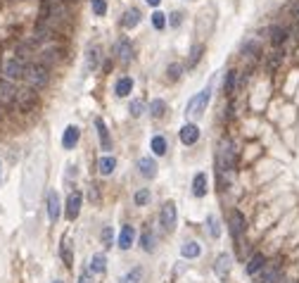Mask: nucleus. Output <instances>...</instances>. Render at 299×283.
Returning a JSON list of instances; mask_svg holds the SVG:
<instances>
[{"label":"nucleus","instance_id":"obj_7","mask_svg":"<svg viewBox=\"0 0 299 283\" xmlns=\"http://www.w3.org/2000/svg\"><path fill=\"white\" fill-rule=\"evenodd\" d=\"M17 105L22 107V112H31V109L38 105V95L33 88H24V91H17Z\"/></svg>","mask_w":299,"mask_h":283},{"label":"nucleus","instance_id":"obj_3","mask_svg":"<svg viewBox=\"0 0 299 283\" xmlns=\"http://www.w3.org/2000/svg\"><path fill=\"white\" fill-rule=\"evenodd\" d=\"M176 221H178V212H176V202L166 200L162 205V212H159V224H162L164 231H171L176 229Z\"/></svg>","mask_w":299,"mask_h":283},{"label":"nucleus","instance_id":"obj_26","mask_svg":"<svg viewBox=\"0 0 299 283\" xmlns=\"http://www.w3.org/2000/svg\"><path fill=\"white\" fill-rule=\"evenodd\" d=\"M150 150H152L157 157L166 155V150H169V143H166V138H164V136H152V141H150Z\"/></svg>","mask_w":299,"mask_h":283},{"label":"nucleus","instance_id":"obj_34","mask_svg":"<svg viewBox=\"0 0 299 283\" xmlns=\"http://www.w3.org/2000/svg\"><path fill=\"white\" fill-rule=\"evenodd\" d=\"M202 53H204V45L202 43H195L190 48V60H188V69H192L200 60H202Z\"/></svg>","mask_w":299,"mask_h":283},{"label":"nucleus","instance_id":"obj_20","mask_svg":"<svg viewBox=\"0 0 299 283\" xmlns=\"http://www.w3.org/2000/svg\"><path fill=\"white\" fill-rule=\"evenodd\" d=\"M131 91H133V79H131V76L117 79V83H114V95H117V98H128Z\"/></svg>","mask_w":299,"mask_h":283},{"label":"nucleus","instance_id":"obj_51","mask_svg":"<svg viewBox=\"0 0 299 283\" xmlns=\"http://www.w3.org/2000/svg\"><path fill=\"white\" fill-rule=\"evenodd\" d=\"M287 283H295V281H287Z\"/></svg>","mask_w":299,"mask_h":283},{"label":"nucleus","instance_id":"obj_46","mask_svg":"<svg viewBox=\"0 0 299 283\" xmlns=\"http://www.w3.org/2000/svg\"><path fill=\"white\" fill-rule=\"evenodd\" d=\"M145 2H148V5H152V7H157V5H159L162 0H145Z\"/></svg>","mask_w":299,"mask_h":283},{"label":"nucleus","instance_id":"obj_42","mask_svg":"<svg viewBox=\"0 0 299 283\" xmlns=\"http://www.w3.org/2000/svg\"><path fill=\"white\" fill-rule=\"evenodd\" d=\"M166 24L171 29H178L180 24H183V12H171L169 14V19H166Z\"/></svg>","mask_w":299,"mask_h":283},{"label":"nucleus","instance_id":"obj_23","mask_svg":"<svg viewBox=\"0 0 299 283\" xmlns=\"http://www.w3.org/2000/svg\"><path fill=\"white\" fill-rule=\"evenodd\" d=\"M180 255L185 257V259H197V257L202 255V248H200V243L188 241V243L180 245Z\"/></svg>","mask_w":299,"mask_h":283},{"label":"nucleus","instance_id":"obj_29","mask_svg":"<svg viewBox=\"0 0 299 283\" xmlns=\"http://www.w3.org/2000/svg\"><path fill=\"white\" fill-rule=\"evenodd\" d=\"M148 112H150V117H152V119H162L164 112H166V103H164L162 98H154V100L150 103Z\"/></svg>","mask_w":299,"mask_h":283},{"label":"nucleus","instance_id":"obj_12","mask_svg":"<svg viewBox=\"0 0 299 283\" xmlns=\"http://www.w3.org/2000/svg\"><path fill=\"white\" fill-rule=\"evenodd\" d=\"M17 103V88L12 81L0 79V105H12Z\"/></svg>","mask_w":299,"mask_h":283},{"label":"nucleus","instance_id":"obj_43","mask_svg":"<svg viewBox=\"0 0 299 283\" xmlns=\"http://www.w3.org/2000/svg\"><path fill=\"white\" fill-rule=\"evenodd\" d=\"M79 283H93V271H90V269H83L81 276H79Z\"/></svg>","mask_w":299,"mask_h":283},{"label":"nucleus","instance_id":"obj_28","mask_svg":"<svg viewBox=\"0 0 299 283\" xmlns=\"http://www.w3.org/2000/svg\"><path fill=\"white\" fill-rule=\"evenodd\" d=\"M90 271L93 274H105L107 271V257L102 255V252H95V255L90 257Z\"/></svg>","mask_w":299,"mask_h":283},{"label":"nucleus","instance_id":"obj_19","mask_svg":"<svg viewBox=\"0 0 299 283\" xmlns=\"http://www.w3.org/2000/svg\"><path fill=\"white\" fill-rule=\"evenodd\" d=\"M136 241V226H131V224H126L119 233V248L121 250H131V245Z\"/></svg>","mask_w":299,"mask_h":283},{"label":"nucleus","instance_id":"obj_36","mask_svg":"<svg viewBox=\"0 0 299 283\" xmlns=\"http://www.w3.org/2000/svg\"><path fill=\"white\" fill-rule=\"evenodd\" d=\"M235 76H238L235 69L226 71V81H223V93L226 95H233V91H235Z\"/></svg>","mask_w":299,"mask_h":283},{"label":"nucleus","instance_id":"obj_39","mask_svg":"<svg viewBox=\"0 0 299 283\" xmlns=\"http://www.w3.org/2000/svg\"><path fill=\"white\" fill-rule=\"evenodd\" d=\"M150 188H140V190H136V195H133V202H136L138 207H143V205H148L150 202Z\"/></svg>","mask_w":299,"mask_h":283},{"label":"nucleus","instance_id":"obj_16","mask_svg":"<svg viewBox=\"0 0 299 283\" xmlns=\"http://www.w3.org/2000/svg\"><path fill=\"white\" fill-rule=\"evenodd\" d=\"M231 267H233V257L228 255V252H221V255L216 257V262H214V271H216L218 279H226L228 271H231Z\"/></svg>","mask_w":299,"mask_h":283},{"label":"nucleus","instance_id":"obj_1","mask_svg":"<svg viewBox=\"0 0 299 283\" xmlns=\"http://www.w3.org/2000/svg\"><path fill=\"white\" fill-rule=\"evenodd\" d=\"M24 79H27L29 88H33V91H38V88H45V86H48V81H50V69L43 67L41 62H36V65L27 67V74H24Z\"/></svg>","mask_w":299,"mask_h":283},{"label":"nucleus","instance_id":"obj_48","mask_svg":"<svg viewBox=\"0 0 299 283\" xmlns=\"http://www.w3.org/2000/svg\"><path fill=\"white\" fill-rule=\"evenodd\" d=\"M295 17H297V22H299V7H297V12H295Z\"/></svg>","mask_w":299,"mask_h":283},{"label":"nucleus","instance_id":"obj_22","mask_svg":"<svg viewBox=\"0 0 299 283\" xmlns=\"http://www.w3.org/2000/svg\"><path fill=\"white\" fill-rule=\"evenodd\" d=\"M264 264H266V257L261 255V252H257V255H252V257H249V262H247L245 271L249 274V276H257L259 271L264 269Z\"/></svg>","mask_w":299,"mask_h":283},{"label":"nucleus","instance_id":"obj_35","mask_svg":"<svg viewBox=\"0 0 299 283\" xmlns=\"http://www.w3.org/2000/svg\"><path fill=\"white\" fill-rule=\"evenodd\" d=\"M180 74H183V65H178V62L166 67V81H171V83H176L180 79Z\"/></svg>","mask_w":299,"mask_h":283},{"label":"nucleus","instance_id":"obj_44","mask_svg":"<svg viewBox=\"0 0 299 283\" xmlns=\"http://www.w3.org/2000/svg\"><path fill=\"white\" fill-rule=\"evenodd\" d=\"M88 198H90V202H97V200H100V195H97V188H95V186H90V190H88Z\"/></svg>","mask_w":299,"mask_h":283},{"label":"nucleus","instance_id":"obj_25","mask_svg":"<svg viewBox=\"0 0 299 283\" xmlns=\"http://www.w3.org/2000/svg\"><path fill=\"white\" fill-rule=\"evenodd\" d=\"M154 243H157V238H154V231L148 226V229L140 233V248H143V252H154Z\"/></svg>","mask_w":299,"mask_h":283},{"label":"nucleus","instance_id":"obj_9","mask_svg":"<svg viewBox=\"0 0 299 283\" xmlns=\"http://www.w3.org/2000/svg\"><path fill=\"white\" fill-rule=\"evenodd\" d=\"M178 138L183 145H195L200 141V126L197 124H183L180 131H178Z\"/></svg>","mask_w":299,"mask_h":283},{"label":"nucleus","instance_id":"obj_8","mask_svg":"<svg viewBox=\"0 0 299 283\" xmlns=\"http://www.w3.org/2000/svg\"><path fill=\"white\" fill-rule=\"evenodd\" d=\"M228 226H231V236L233 241L238 243L240 238H242V233H245L247 224H245V214L242 212H238V210H233L231 212V221H228Z\"/></svg>","mask_w":299,"mask_h":283},{"label":"nucleus","instance_id":"obj_33","mask_svg":"<svg viewBox=\"0 0 299 283\" xmlns=\"http://www.w3.org/2000/svg\"><path fill=\"white\" fill-rule=\"evenodd\" d=\"M207 226H209V236L211 238H221V221H218L216 214L207 216Z\"/></svg>","mask_w":299,"mask_h":283},{"label":"nucleus","instance_id":"obj_21","mask_svg":"<svg viewBox=\"0 0 299 283\" xmlns=\"http://www.w3.org/2000/svg\"><path fill=\"white\" fill-rule=\"evenodd\" d=\"M138 24H140V10H136V7L126 10L121 17V27L126 29V31H131V29H136Z\"/></svg>","mask_w":299,"mask_h":283},{"label":"nucleus","instance_id":"obj_10","mask_svg":"<svg viewBox=\"0 0 299 283\" xmlns=\"http://www.w3.org/2000/svg\"><path fill=\"white\" fill-rule=\"evenodd\" d=\"M138 172H140V176H143V178H154V176L159 174L157 160H154V157H150V155L140 157V160H138Z\"/></svg>","mask_w":299,"mask_h":283},{"label":"nucleus","instance_id":"obj_13","mask_svg":"<svg viewBox=\"0 0 299 283\" xmlns=\"http://www.w3.org/2000/svg\"><path fill=\"white\" fill-rule=\"evenodd\" d=\"M114 53L119 55V62H121V65H128V62L133 60V45H131V40L119 38L117 45H114Z\"/></svg>","mask_w":299,"mask_h":283},{"label":"nucleus","instance_id":"obj_32","mask_svg":"<svg viewBox=\"0 0 299 283\" xmlns=\"http://www.w3.org/2000/svg\"><path fill=\"white\" fill-rule=\"evenodd\" d=\"M143 276H145L143 267H133V269L128 271V274H126L119 283H143Z\"/></svg>","mask_w":299,"mask_h":283},{"label":"nucleus","instance_id":"obj_6","mask_svg":"<svg viewBox=\"0 0 299 283\" xmlns=\"http://www.w3.org/2000/svg\"><path fill=\"white\" fill-rule=\"evenodd\" d=\"M218 169L223 172H233L235 169V150H233V143L231 141H226L221 150H218Z\"/></svg>","mask_w":299,"mask_h":283},{"label":"nucleus","instance_id":"obj_37","mask_svg":"<svg viewBox=\"0 0 299 283\" xmlns=\"http://www.w3.org/2000/svg\"><path fill=\"white\" fill-rule=\"evenodd\" d=\"M100 241H102V248H105V250L112 248V243H114V231H112V226H102V231H100Z\"/></svg>","mask_w":299,"mask_h":283},{"label":"nucleus","instance_id":"obj_38","mask_svg":"<svg viewBox=\"0 0 299 283\" xmlns=\"http://www.w3.org/2000/svg\"><path fill=\"white\" fill-rule=\"evenodd\" d=\"M60 255H62V259H64V264H67V267H71V264H74V255H71V245H69L67 238L62 241V250H60Z\"/></svg>","mask_w":299,"mask_h":283},{"label":"nucleus","instance_id":"obj_47","mask_svg":"<svg viewBox=\"0 0 299 283\" xmlns=\"http://www.w3.org/2000/svg\"><path fill=\"white\" fill-rule=\"evenodd\" d=\"M0 181H2V160H0Z\"/></svg>","mask_w":299,"mask_h":283},{"label":"nucleus","instance_id":"obj_15","mask_svg":"<svg viewBox=\"0 0 299 283\" xmlns=\"http://www.w3.org/2000/svg\"><path fill=\"white\" fill-rule=\"evenodd\" d=\"M259 283H280V267L264 264V269L259 271Z\"/></svg>","mask_w":299,"mask_h":283},{"label":"nucleus","instance_id":"obj_50","mask_svg":"<svg viewBox=\"0 0 299 283\" xmlns=\"http://www.w3.org/2000/svg\"><path fill=\"white\" fill-rule=\"evenodd\" d=\"M67 2H71V0H67ZM74 2H76V0H74Z\"/></svg>","mask_w":299,"mask_h":283},{"label":"nucleus","instance_id":"obj_18","mask_svg":"<svg viewBox=\"0 0 299 283\" xmlns=\"http://www.w3.org/2000/svg\"><path fill=\"white\" fill-rule=\"evenodd\" d=\"M207 186H209L207 174H204V172H197L195 178H192V195H195V198H204V195H207V190H209Z\"/></svg>","mask_w":299,"mask_h":283},{"label":"nucleus","instance_id":"obj_30","mask_svg":"<svg viewBox=\"0 0 299 283\" xmlns=\"http://www.w3.org/2000/svg\"><path fill=\"white\" fill-rule=\"evenodd\" d=\"M145 109H148L145 100H140V98H133V100H131V105H128V114H131L133 119H140V117L145 114Z\"/></svg>","mask_w":299,"mask_h":283},{"label":"nucleus","instance_id":"obj_2","mask_svg":"<svg viewBox=\"0 0 299 283\" xmlns=\"http://www.w3.org/2000/svg\"><path fill=\"white\" fill-rule=\"evenodd\" d=\"M209 100H211V83L188 100V105H185V114H188V117H202L204 109H207V105H209Z\"/></svg>","mask_w":299,"mask_h":283},{"label":"nucleus","instance_id":"obj_49","mask_svg":"<svg viewBox=\"0 0 299 283\" xmlns=\"http://www.w3.org/2000/svg\"><path fill=\"white\" fill-rule=\"evenodd\" d=\"M53 283H64V281H53Z\"/></svg>","mask_w":299,"mask_h":283},{"label":"nucleus","instance_id":"obj_4","mask_svg":"<svg viewBox=\"0 0 299 283\" xmlns=\"http://www.w3.org/2000/svg\"><path fill=\"white\" fill-rule=\"evenodd\" d=\"M2 71H5L7 81H19V79H24V74H27V65H24L22 57H10L2 65Z\"/></svg>","mask_w":299,"mask_h":283},{"label":"nucleus","instance_id":"obj_45","mask_svg":"<svg viewBox=\"0 0 299 283\" xmlns=\"http://www.w3.org/2000/svg\"><path fill=\"white\" fill-rule=\"evenodd\" d=\"M280 57H283V55L280 53H273V57H271V62H269V67H275V65H278V62H280Z\"/></svg>","mask_w":299,"mask_h":283},{"label":"nucleus","instance_id":"obj_5","mask_svg":"<svg viewBox=\"0 0 299 283\" xmlns=\"http://www.w3.org/2000/svg\"><path fill=\"white\" fill-rule=\"evenodd\" d=\"M81 205H83V193L81 190H71V193L67 195V205H64V216H67L69 221L79 219V214H81Z\"/></svg>","mask_w":299,"mask_h":283},{"label":"nucleus","instance_id":"obj_17","mask_svg":"<svg viewBox=\"0 0 299 283\" xmlns=\"http://www.w3.org/2000/svg\"><path fill=\"white\" fill-rule=\"evenodd\" d=\"M95 129H97V138H100V145L102 150H112V138H109V129L102 117H95Z\"/></svg>","mask_w":299,"mask_h":283},{"label":"nucleus","instance_id":"obj_14","mask_svg":"<svg viewBox=\"0 0 299 283\" xmlns=\"http://www.w3.org/2000/svg\"><path fill=\"white\" fill-rule=\"evenodd\" d=\"M60 212H62V202H60V195H57V190H50L48 193V219L57 224V219H60Z\"/></svg>","mask_w":299,"mask_h":283},{"label":"nucleus","instance_id":"obj_24","mask_svg":"<svg viewBox=\"0 0 299 283\" xmlns=\"http://www.w3.org/2000/svg\"><path fill=\"white\" fill-rule=\"evenodd\" d=\"M97 169H100V174H102V176H112V174H114V169H117V157H112V155L100 157Z\"/></svg>","mask_w":299,"mask_h":283},{"label":"nucleus","instance_id":"obj_41","mask_svg":"<svg viewBox=\"0 0 299 283\" xmlns=\"http://www.w3.org/2000/svg\"><path fill=\"white\" fill-rule=\"evenodd\" d=\"M152 27L157 29V31H162L166 27V14L164 12H152Z\"/></svg>","mask_w":299,"mask_h":283},{"label":"nucleus","instance_id":"obj_40","mask_svg":"<svg viewBox=\"0 0 299 283\" xmlns=\"http://www.w3.org/2000/svg\"><path fill=\"white\" fill-rule=\"evenodd\" d=\"M90 10L95 17H105L107 14V2L105 0H90Z\"/></svg>","mask_w":299,"mask_h":283},{"label":"nucleus","instance_id":"obj_27","mask_svg":"<svg viewBox=\"0 0 299 283\" xmlns=\"http://www.w3.org/2000/svg\"><path fill=\"white\" fill-rule=\"evenodd\" d=\"M97 65H100V50L97 48H88L86 50V71H95Z\"/></svg>","mask_w":299,"mask_h":283},{"label":"nucleus","instance_id":"obj_31","mask_svg":"<svg viewBox=\"0 0 299 283\" xmlns=\"http://www.w3.org/2000/svg\"><path fill=\"white\" fill-rule=\"evenodd\" d=\"M269 34H271V43H273V45H283V43L287 40V29L285 27H271Z\"/></svg>","mask_w":299,"mask_h":283},{"label":"nucleus","instance_id":"obj_11","mask_svg":"<svg viewBox=\"0 0 299 283\" xmlns=\"http://www.w3.org/2000/svg\"><path fill=\"white\" fill-rule=\"evenodd\" d=\"M79 138H81V129H79L76 124H69L67 129H64V134H62V148L74 150L76 143H79Z\"/></svg>","mask_w":299,"mask_h":283}]
</instances>
